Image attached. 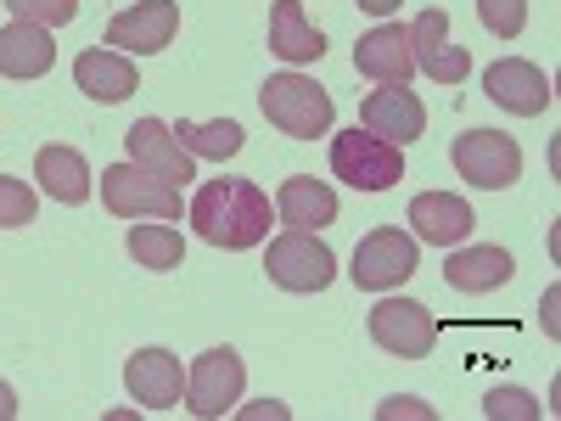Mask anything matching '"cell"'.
Instances as JSON below:
<instances>
[{
	"mask_svg": "<svg viewBox=\"0 0 561 421\" xmlns=\"http://www.w3.org/2000/svg\"><path fill=\"white\" fill-rule=\"evenodd\" d=\"M185 219L197 225V237L225 248V253H242V248H259L270 242V219H275V203L264 185L253 180H203L192 203H185Z\"/></svg>",
	"mask_w": 561,
	"mask_h": 421,
	"instance_id": "1",
	"label": "cell"
},
{
	"mask_svg": "<svg viewBox=\"0 0 561 421\" xmlns=\"http://www.w3.org/2000/svg\"><path fill=\"white\" fill-rule=\"evenodd\" d=\"M259 107L293 140H314V135L332 129V96H325V84H314L304 73H270L259 84Z\"/></svg>",
	"mask_w": 561,
	"mask_h": 421,
	"instance_id": "2",
	"label": "cell"
},
{
	"mask_svg": "<svg viewBox=\"0 0 561 421\" xmlns=\"http://www.w3.org/2000/svg\"><path fill=\"white\" fill-rule=\"evenodd\" d=\"M264 275L280 293H325L337 275V253L320 242V230H280L264 253Z\"/></svg>",
	"mask_w": 561,
	"mask_h": 421,
	"instance_id": "3",
	"label": "cell"
},
{
	"mask_svg": "<svg viewBox=\"0 0 561 421\" xmlns=\"http://www.w3.org/2000/svg\"><path fill=\"white\" fill-rule=\"evenodd\" d=\"M332 174L343 185H354V192H388V185L404 180V152L388 147L382 135H370V129H343L332 140Z\"/></svg>",
	"mask_w": 561,
	"mask_h": 421,
	"instance_id": "4",
	"label": "cell"
},
{
	"mask_svg": "<svg viewBox=\"0 0 561 421\" xmlns=\"http://www.w3.org/2000/svg\"><path fill=\"white\" fill-rule=\"evenodd\" d=\"M102 203H107V214H118V219H180V185H169L163 174H152V169H140V163H113V169H102Z\"/></svg>",
	"mask_w": 561,
	"mask_h": 421,
	"instance_id": "5",
	"label": "cell"
},
{
	"mask_svg": "<svg viewBox=\"0 0 561 421\" xmlns=\"http://www.w3.org/2000/svg\"><path fill=\"white\" fill-rule=\"evenodd\" d=\"M449 158H455V174L483 185V192H505V185L523 180V147L511 135H500V129H466V135H455Z\"/></svg>",
	"mask_w": 561,
	"mask_h": 421,
	"instance_id": "6",
	"label": "cell"
},
{
	"mask_svg": "<svg viewBox=\"0 0 561 421\" xmlns=\"http://www.w3.org/2000/svg\"><path fill=\"white\" fill-rule=\"evenodd\" d=\"M415 259H421V248H415L410 230L377 225L370 237H359L348 275H354V287H365V293H388V287H404V281L415 275Z\"/></svg>",
	"mask_w": 561,
	"mask_h": 421,
	"instance_id": "7",
	"label": "cell"
},
{
	"mask_svg": "<svg viewBox=\"0 0 561 421\" xmlns=\"http://www.w3.org/2000/svg\"><path fill=\"white\" fill-rule=\"evenodd\" d=\"M365 326H370V343H377L382 354H393V360H427L433 343H438L433 309H421L410 298H382Z\"/></svg>",
	"mask_w": 561,
	"mask_h": 421,
	"instance_id": "8",
	"label": "cell"
},
{
	"mask_svg": "<svg viewBox=\"0 0 561 421\" xmlns=\"http://www.w3.org/2000/svg\"><path fill=\"white\" fill-rule=\"evenodd\" d=\"M242 383H248L242 354L230 349V343L225 349H208V354H197L192 371H185V410H192V416H225V410H237Z\"/></svg>",
	"mask_w": 561,
	"mask_h": 421,
	"instance_id": "9",
	"label": "cell"
},
{
	"mask_svg": "<svg viewBox=\"0 0 561 421\" xmlns=\"http://www.w3.org/2000/svg\"><path fill=\"white\" fill-rule=\"evenodd\" d=\"M180 34V0H135L107 23V45L124 57H158Z\"/></svg>",
	"mask_w": 561,
	"mask_h": 421,
	"instance_id": "10",
	"label": "cell"
},
{
	"mask_svg": "<svg viewBox=\"0 0 561 421\" xmlns=\"http://www.w3.org/2000/svg\"><path fill=\"white\" fill-rule=\"evenodd\" d=\"M124 147H129V163L163 174L169 185H192V180H197V158L180 147L174 129H169L163 118H135V124L124 129Z\"/></svg>",
	"mask_w": 561,
	"mask_h": 421,
	"instance_id": "11",
	"label": "cell"
},
{
	"mask_svg": "<svg viewBox=\"0 0 561 421\" xmlns=\"http://www.w3.org/2000/svg\"><path fill=\"white\" fill-rule=\"evenodd\" d=\"M410 57H415L421 73L438 79V84H460L466 73H472V57H466V45L449 39V18L438 7L410 23Z\"/></svg>",
	"mask_w": 561,
	"mask_h": 421,
	"instance_id": "12",
	"label": "cell"
},
{
	"mask_svg": "<svg viewBox=\"0 0 561 421\" xmlns=\"http://www.w3.org/2000/svg\"><path fill=\"white\" fill-rule=\"evenodd\" d=\"M359 124H365L370 135H382L388 147H410V140L427 129V107L415 102L410 84H377V90L359 102Z\"/></svg>",
	"mask_w": 561,
	"mask_h": 421,
	"instance_id": "13",
	"label": "cell"
},
{
	"mask_svg": "<svg viewBox=\"0 0 561 421\" xmlns=\"http://www.w3.org/2000/svg\"><path fill=\"white\" fill-rule=\"evenodd\" d=\"M483 96L505 113H517V118H534L550 107V79L528 62V57H500L489 73H483Z\"/></svg>",
	"mask_w": 561,
	"mask_h": 421,
	"instance_id": "14",
	"label": "cell"
},
{
	"mask_svg": "<svg viewBox=\"0 0 561 421\" xmlns=\"http://www.w3.org/2000/svg\"><path fill=\"white\" fill-rule=\"evenodd\" d=\"M124 388L135 394V405H147V410H174L180 394H185L180 354H169V349H135L129 365H124Z\"/></svg>",
	"mask_w": 561,
	"mask_h": 421,
	"instance_id": "15",
	"label": "cell"
},
{
	"mask_svg": "<svg viewBox=\"0 0 561 421\" xmlns=\"http://www.w3.org/2000/svg\"><path fill=\"white\" fill-rule=\"evenodd\" d=\"M410 225H415V242H433V248H455L478 230V214L466 197H449V192H421L410 203Z\"/></svg>",
	"mask_w": 561,
	"mask_h": 421,
	"instance_id": "16",
	"label": "cell"
},
{
	"mask_svg": "<svg viewBox=\"0 0 561 421\" xmlns=\"http://www.w3.org/2000/svg\"><path fill=\"white\" fill-rule=\"evenodd\" d=\"M354 68H359L370 84H410V73H415V57H410V29H404V23H382V29H370V34L354 45Z\"/></svg>",
	"mask_w": 561,
	"mask_h": 421,
	"instance_id": "17",
	"label": "cell"
},
{
	"mask_svg": "<svg viewBox=\"0 0 561 421\" xmlns=\"http://www.w3.org/2000/svg\"><path fill=\"white\" fill-rule=\"evenodd\" d=\"M275 219L287 230H325L337 219V192L314 174H293V180H280V192H275Z\"/></svg>",
	"mask_w": 561,
	"mask_h": 421,
	"instance_id": "18",
	"label": "cell"
},
{
	"mask_svg": "<svg viewBox=\"0 0 561 421\" xmlns=\"http://www.w3.org/2000/svg\"><path fill=\"white\" fill-rule=\"evenodd\" d=\"M73 84L84 90L90 102H124L140 90V73L124 52H79L73 62Z\"/></svg>",
	"mask_w": 561,
	"mask_h": 421,
	"instance_id": "19",
	"label": "cell"
},
{
	"mask_svg": "<svg viewBox=\"0 0 561 421\" xmlns=\"http://www.w3.org/2000/svg\"><path fill=\"white\" fill-rule=\"evenodd\" d=\"M270 52L280 62H320L325 57V34L304 18V0H275V12H270Z\"/></svg>",
	"mask_w": 561,
	"mask_h": 421,
	"instance_id": "20",
	"label": "cell"
},
{
	"mask_svg": "<svg viewBox=\"0 0 561 421\" xmlns=\"http://www.w3.org/2000/svg\"><path fill=\"white\" fill-rule=\"evenodd\" d=\"M51 62H57L51 29H39V23L0 29V73L7 79H39V73H51Z\"/></svg>",
	"mask_w": 561,
	"mask_h": 421,
	"instance_id": "21",
	"label": "cell"
},
{
	"mask_svg": "<svg viewBox=\"0 0 561 421\" xmlns=\"http://www.w3.org/2000/svg\"><path fill=\"white\" fill-rule=\"evenodd\" d=\"M511 275H517V259L505 248H460V253L444 259V281L455 293H494Z\"/></svg>",
	"mask_w": 561,
	"mask_h": 421,
	"instance_id": "22",
	"label": "cell"
},
{
	"mask_svg": "<svg viewBox=\"0 0 561 421\" xmlns=\"http://www.w3.org/2000/svg\"><path fill=\"white\" fill-rule=\"evenodd\" d=\"M34 180H39L45 197H57V203H68V208L90 197V163H84L73 147H39Z\"/></svg>",
	"mask_w": 561,
	"mask_h": 421,
	"instance_id": "23",
	"label": "cell"
},
{
	"mask_svg": "<svg viewBox=\"0 0 561 421\" xmlns=\"http://www.w3.org/2000/svg\"><path fill=\"white\" fill-rule=\"evenodd\" d=\"M129 259L140 270H180L185 259V237L174 219H158V225H129Z\"/></svg>",
	"mask_w": 561,
	"mask_h": 421,
	"instance_id": "24",
	"label": "cell"
},
{
	"mask_svg": "<svg viewBox=\"0 0 561 421\" xmlns=\"http://www.w3.org/2000/svg\"><path fill=\"white\" fill-rule=\"evenodd\" d=\"M174 140H180L192 158H237V152H242V124H237V118H214V124L180 118V124H174Z\"/></svg>",
	"mask_w": 561,
	"mask_h": 421,
	"instance_id": "25",
	"label": "cell"
},
{
	"mask_svg": "<svg viewBox=\"0 0 561 421\" xmlns=\"http://www.w3.org/2000/svg\"><path fill=\"white\" fill-rule=\"evenodd\" d=\"M34 208H39L34 185H23V180H12V174H0V230L34 225Z\"/></svg>",
	"mask_w": 561,
	"mask_h": 421,
	"instance_id": "26",
	"label": "cell"
},
{
	"mask_svg": "<svg viewBox=\"0 0 561 421\" xmlns=\"http://www.w3.org/2000/svg\"><path fill=\"white\" fill-rule=\"evenodd\" d=\"M478 18L494 39H517L528 29V0H478Z\"/></svg>",
	"mask_w": 561,
	"mask_h": 421,
	"instance_id": "27",
	"label": "cell"
},
{
	"mask_svg": "<svg viewBox=\"0 0 561 421\" xmlns=\"http://www.w3.org/2000/svg\"><path fill=\"white\" fill-rule=\"evenodd\" d=\"M18 23H39V29H62L79 18V0H7Z\"/></svg>",
	"mask_w": 561,
	"mask_h": 421,
	"instance_id": "28",
	"label": "cell"
},
{
	"mask_svg": "<svg viewBox=\"0 0 561 421\" xmlns=\"http://www.w3.org/2000/svg\"><path fill=\"white\" fill-rule=\"evenodd\" d=\"M489 421H539V399L523 394V388H494L489 405H483Z\"/></svg>",
	"mask_w": 561,
	"mask_h": 421,
	"instance_id": "29",
	"label": "cell"
},
{
	"mask_svg": "<svg viewBox=\"0 0 561 421\" xmlns=\"http://www.w3.org/2000/svg\"><path fill=\"white\" fill-rule=\"evenodd\" d=\"M377 416H382V421H393V416H433V410L421 405V399H388V405H382Z\"/></svg>",
	"mask_w": 561,
	"mask_h": 421,
	"instance_id": "30",
	"label": "cell"
},
{
	"mask_svg": "<svg viewBox=\"0 0 561 421\" xmlns=\"http://www.w3.org/2000/svg\"><path fill=\"white\" fill-rule=\"evenodd\" d=\"M404 7V0H359V12H370V18H393Z\"/></svg>",
	"mask_w": 561,
	"mask_h": 421,
	"instance_id": "31",
	"label": "cell"
},
{
	"mask_svg": "<svg viewBox=\"0 0 561 421\" xmlns=\"http://www.w3.org/2000/svg\"><path fill=\"white\" fill-rule=\"evenodd\" d=\"M12 416H18V394L0 383V421H12Z\"/></svg>",
	"mask_w": 561,
	"mask_h": 421,
	"instance_id": "32",
	"label": "cell"
}]
</instances>
